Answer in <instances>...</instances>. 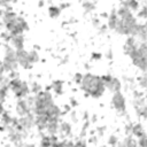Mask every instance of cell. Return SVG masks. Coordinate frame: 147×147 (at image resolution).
Masks as SVG:
<instances>
[{
    "mask_svg": "<svg viewBox=\"0 0 147 147\" xmlns=\"http://www.w3.org/2000/svg\"><path fill=\"white\" fill-rule=\"evenodd\" d=\"M53 87H54V92L55 93H61L62 92V87H63V84L62 82H54L53 83Z\"/></svg>",
    "mask_w": 147,
    "mask_h": 147,
    "instance_id": "1",
    "label": "cell"
}]
</instances>
